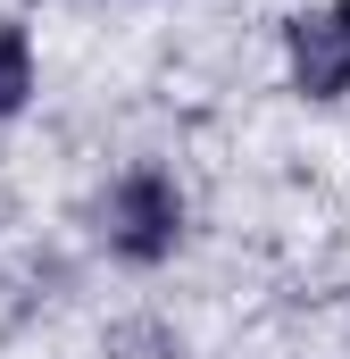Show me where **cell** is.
Segmentation results:
<instances>
[{"label":"cell","instance_id":"6da1fadb","mask_svg":"<svg viewBox=\"0 0 350 359\" xmlns=\"http://www.w3.org/2000/svg\"><path fill=\"white\" fill-rule=\"evenodd\" d=\"M108 243L125 251V259H159L175 243V192L159 176H134L117 201H108Z\"/></svg>","mask_w":350,"mask_h":359},{"label":"cell","instance_id":"3957f363","mask_svg":"<svg viewBox=\"0 0 350 359\" xmlns=\"http://www.w3.org/2000/svg\"><path fill=\"white\" fill-rule=\"evenodd\" d=\"M25 92H34V59H25V34H17V25H0V117H17V109H25Z\"/></svg>","mask_w":350,"mask_h":359},{"label":"cell","instance_id":"277c9868","mask_svg":"<svg viewBox=\"0 0 350 359\" xmlns=\"http://www.w3.org/2000/svg\"><path fill=\"white\" fill-rule=\"evenodd\" d=\"M342 25H350V0H342Z\"/></svg>","mask_w":350,"mask_h":359},{"label":"cell","instance_id":"7a4b0ae2","mask_svg":"<svg viewBox=\"0 0 350 359\" xmlns=\"http://www.w3.org/2000/svg\"><path fill=\"white\" fill-rule=\"evenodd\" d=\"M292 67H300V92H342L350 84V25L342 17H300L292 25Z\"/></svg>","mask_w":350,"mask_h":359}]
</instances>
